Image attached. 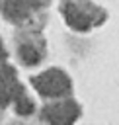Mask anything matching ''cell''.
I'll list each match as a JSON object with an SVG mask.
<instances>
[{
  "label": "cell",
  "instance_id": "6da1fadb",
  "mask_svg": "<svg viewBox=\"0 0 119 125\" xmlns=\"http://www.w3.org/2000/svg\"><path fill=\"white\" fill-rule=\"evenodd\" d=\"M31 86L35 92L47 100L66 98L72 92V80L62 68H47L35 76H31Z\"/></svg>",
  "mask_w": 119,
  "mask_h": 125
},
{
  "label": "cell",
  "instance_id": "7a4b0ae2",
  "mask_svg": "<svg viewBox=\"0 0 119 125\" xmlns=\"http://www.w3.org/2000/svg\"><path fill=\"white\" fill-rule=\"evenodd\" d=\"M41 115L47 125H74L82 115V107L74 98L66 96V98L49 100L43 105Z\"/></svg>",
  "mask_w": 119,
  "mask_h": 125
},
{
  "label": "cell",
  "instance_id": "3957f363",
  "mask_svg": "<svg viewBox=\"0 0 119 125\" xmlns=\"http://www.w3.org/2000/svg\"><path fill=\"white\" fill-rule=\"evenodd\" d=\"M62 14H64L68 25L78 29V31L90 29L92 25H96L103 18V14L94 4H90L88 0H64L62 2Z\"/></svg>",
  "mask_w": 119,
  "mask_h": 125
},
{
  "label": "cell",
  "instance_id": "277c9868",
  "mask_svg": "<svg viewBox=\"0 0 119 125\" xmlns=\"http://www.w3.org/2000/svg\"><path fill=\"white\" fill-rule=\"evenodd\" d=\"M18 57L23 64L33 66L39 64L45 57V43L39 37H25L20 45H18Z\"/></svg>",
  "mask_w": 119,
  "mask_h": 125
},
{
  "label": "cell",
  "instance_id": "5b68a950",
  "mask_svg": "<svg viewBox=\"0 0 119 125\" xmlns=\"http://www.w3.org/2000/svg\"><path fill=\"white\" fill-rule=\"evenodd\" d=\"M21 90V84L12 66H0V107L10 105L16 94Z\"/></svg>",
  "mask_w": 119,
  "mask_h": 125
},
{
  "label": "cell",
  "instance_id": "8992f818",
  "mask_svg": "<svg viewBox=\"0 0 119 125\" xmlns=\"http://www.w3.org/2000/svg\"><path fill=\"white\" fill-rule=\"evenodd\" d=\"M12 105H14V111L18 115H31L35 111V102L33 98L25 92V88L21 86V90L16 94V98L12 100Z\"/></svg>",
  "mask_w": 119,
  "mask_h": 125
},
{
  "label": "cell",
  "instance_id": "52a82bcc",
  "mask_svg": "<svg viewBox=\"0 0 119 125\" xmlns=\"http://www.w3.org/2000/svg\"><path fill=\"white\" fill-rule=\"evenodd\" d=\"M4 57H6V51H4V45H2V41H0V64H2Z\"/></svg>",
  "mask_w": 119,
  "mask_h": 125
}]
</instances>
